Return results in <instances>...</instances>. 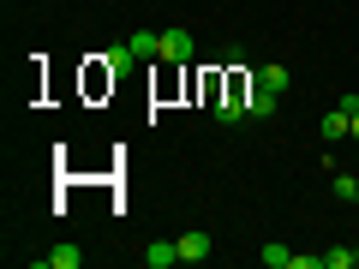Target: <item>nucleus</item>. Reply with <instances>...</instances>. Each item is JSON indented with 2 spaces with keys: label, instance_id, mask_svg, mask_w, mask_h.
Here are the masks:
<instances>
[{
  "label": "nucleus",
  "instance_id": "nucleus-1",
  "mask_svg": "<svg viewBox=\"0 0 359 269\" xmlns=\"http://www.w3.org/2000/svg\"><path fill=\"white\" fill-rule=\"evenodd\" d=\"M287 84H294V72H287V66H276V60L252 66V90H269V96H282Z\"/></svg>",
  "mask_w": 359,
  "mask_h": 269
},
{
  "label": "nucleus",
  "instance_id": "nucleus-2",
  "mask_svg": "<svg viewBox=\"0 0 359 269\" xmlns=\"http://www.w3.org/2000/svg\"><path fill=\"white\" fill-rule=\"evenodd\" d=\"M192 30H162V60L168 66H186V60H192Z\"/></svg>",
  "mask_w": 359,
  "mask_h": 269
},
{
  "label": "nucleus",
  "instance_id": "nucleus-3",
  "mask_svg": "<svg viewBox=\"0 0 359 269\" xmlns=\"http://www.w3.org/2000/svg\"><path fill=\"white\" fill-rule=\"evenodd\" d=\"M180 263V240H150L144 245V269H174Z\"/></svg>",
  "mask_w": 359,
  "mask_h": 269
},
{
  "label": "nucleus",
  "instance_id": "nucleus-4",
  "mask_svg": "<svg viewBox=\"0 0 359 269\" xmlns=\"http://www.w3.org/2000/svg\"><path fill=\"white\" fill-rule=\"evenodd\" d=\"M210 257V233L192 228V233H180V263H204Z\"/></svg>",
  "mask_w": 359,
  "mask_h": 269
},
{
  "label": "nucleus",
  "instance_id": "nucleus-5",
  "mask_svg": "<svg viewBox=\"0 0 359 269\" xmlns=\"http://www.w3.org/2000/svg\"><path fill=\"white\" fill-rule=\"evenodd\" d=\"M78 263H84V251H78V245H54V251L36 257V269H78Z\"/></svg>",
  "mask_w": 359,
  "mask_h": 269
},
{
  "label": "nucleus",
  "instance_id": "nucleus-6",
  "mask_svg": "<svg viewBox=\"0 0 359 269\" xmlns=\"http://www.w3.org/2000/svg\"><path fill=\"white\" fill-rule=\"evenodd\" d=\"M132 54H138V60H162V30H138V36H132Z\"/></svg>",
  "mask_w": 359,
  "mask_h": 269
},
{
  "label": "nucleus",
  "instance_id": "nucleus-7",
  "mask_svg": "<svg viewBox=\"0 0 359 269\" xmlns=\"http://www.w3.org/2000/svg\"><path fill=\"white\" fill-rule=\"evenodd\" d=\"M245 114H252V120H269V114H276V96H269V90H245Z\"/></svg>",
  "mask_w": 359,
  "mask_h": 269
},
{
  "label": "nucleus",
  "instance_id": "nucleus-8",
  "mask_svg": "<svg viewBox=\"0 0 359 269\" xmlns=\"http://www.w3.org/2000/svg\"><path fill=\"white\" fill-rule=\"evenodd\" d=\"M323 269H359V251L353 245H335V251H323Z\"/></svg>",
  "mask_w": 359,
  "mask_h": 269
},
{
  "label": "nucleus",
  "instance_id": "nucleus-9",
  "mask_svg": "<svg viewBox=\"0 0 359 269\" xmlns=\"http://www.w3.org/2000/svg\"><path fill=\"white\" fill-rule=\"evenodd\" d=\"M264 263H269V269H294V251H287L282 240H269V245H264Z\"/></svg>",
  "mask_w": 359,
  "mask_h": 269
},
{
  "label": "nucleus",
  "instance_id": "nucleus-10",
  "mask_svg": "<svg viewBox=\"0 0 359 269\" xmlns=\"http://www.w3.org/2000/svg\"><path fill=\"white\" fill-rule=\"evenodd\" d=\"M335 198L341 204H359V174H335Z\"/></svg>",
  "mask_w": 359,
  "mask_h": 269
},
{
  "label": "nucleus",
  "instance_id": "nucleus-11",
  "mask_svg": "<svg viewBox=\"0 0 359 269\" xmlns=\"http://www.w3.org/2000/svg\"><path fill=\"white\" fill-rule=\"evenodd\" d=\"M347 138H353V144H359V108H353V132H347Z\"/></svg>",
  "mask_w": 359,
  "mask_h": 269
}]
</instances>
